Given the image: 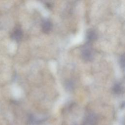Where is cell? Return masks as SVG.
<instances>
[{
    "mask_svg": "<svg viewBox=\"0 0 125 125\" xmlns=\"http://www.w3.org/2000/svg\"><path fill=\"white\" fill-rule=\"evenodd\" d=\"M81 56L84 60L86 61H91L93 58V53L92 49L88 46L83 47L81 50Z\"/></svg>",
    "mask_w": 125,
    "mask_h": 125,
    "instance_id": "6da1fadb",
    "label": "cell"
},
{
    "mask_svg": "<svg viewBox=\"0 0 125 125\" xmlns=\"http://www.w3.org/2000/svg\"><path fill=\"white\" fill-rule=\"evenodd\" d=\"M22 36V31L20 27H15L11 34L12 39L16 41H20L21 39Z\"/></svg>",
    "mask_w": 125,
    "mask_h": 125,
    "instance_id": "7a4b0ae2",
    "label": "cell"
},
{
    "mask_svg": "<svg viewBox=\"0 0 125 125\" xmlns=\"http://www.w3.org/2000/svg\"><path fill=\"white\" fill-rule=\"evenodd\" d=\"M52 24L49 20H44L42 23V31L45 33H48L52 29Z\"/></svg>",
    "mask_w": 125,
    "mask_h": 125,
    "instance_id": "3957f363",
    "label": "cell"
},
{
    "mask_svg": "<svg viewBox=\"0 0 125 125\" xmlns=\"http://www.w3.org/2000/svg\"><path fill=\"white\" fill-rule=\"evenodd\" d=\"M97 38V34L93 29H89L86 33V39L88 42L95 41Z\"/></svg>",
    "mask_w": 125,
    "mask_h": 125,
    "instance_id": "277c9868",
    "label": "cell"
},
{
    "mask_svg": "<svg viewBox=\"0 0 125 125\" xmlns=\"http://www.w3.org/2000/svg\"><path fill=\"white\" fill-rule=\"evenodd\" d=\"M113 91L116 94L120 93L121 92H122V85L119 83H115L113 86Z\"/></svg>",
    "mask_w": 125,
    "mask_h": 125,
    "instance_id": "5b68a950",
    "label": "cell"
},
{
    "mask_svg": "<svg viewBox=\"0 0 125 125\" xmlns=\"http://www.w3.org/2000/svg\"><path fill=\"white\" fill-rule=\"evenodd\" d=\"M124 62H125V58L124 56L122 55L120 58V63L121 66L124 68Z\"/></svg>",
    "mask_w": 125,
    "mask_h": 125,
    "instance_id": "8992f818",
    "label": "cell"
}]
</instances>
